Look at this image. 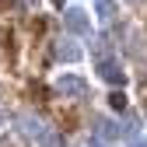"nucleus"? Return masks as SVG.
Here are the masks:
<instances>
[{
    "mask_svg": "<svg viewBox=\"0 0 147 147\" xmlns=\"http://www.w3.org/2000/svg\"><path fill=\"white\" fill-rule=\"evenodd\" d=\"M18 133H21V137H28V140H35V144H42L53 130H49V126H46V119L42 116H35V112H18Z\"/></svg>",
    "mask_w": 147,
    "mask_h": 147,
    "instance_id": "obj_1",
    "label": "nucleus"
},
{
    "mask_svg": "<svg viewBox=\"0 0 147 147\" xmlns=\"http://www.w3.org/2000/svg\"><path fill=\"white\" fill-rule=\"evenodd\" d=\"M63 28L70 32V35H91V11H84L81 4H70V7H63Z\"/></svg>",
    "mask_w": 147,
    "mask_h": 147,
    "instance_id": "obj_2",
    "label": "nucleus"
},
{
    "mask_svg": "<svg viewBox=\"0 0 147 147\" xmlns=\"http://www.w3.org/2000/svg\"><path fill=\"white\" fill-rule=\"evenodd\" d=\"M56 91L63 98H84L88 95V81L77 77V74H60L56 77Z\"/></svg>",
    "mask_w": 147,
    "mask_h": 147,
    "instance_id": "obj_3",
    "label": "nucleus"
},
{
    "mask_svg": "<svg viewBox=\"0 0 147 147\" xmlns=\"http://www.w3.org/2000/svg\"><path fill=\"white\" fill-rule=\"evenodd\" d=\"M95 137H102V140H119V137H126V123H119V119H109V116H98L95 119Z\"/></svg>",
    "mask_w": 147,
    "mask_h": 147,
    "instance_id": "obj_4",
    "label": "nucleus"
},
{
    "mask_svg": "<svg viewBox=\"0 0 147 147\" xmlns=\"http://www.w3.org/2000/svg\"><path fill=\"white\" fill-rule=\"evenodd\" d=\"M95 67H98V77H102V81H109V84H123V77H126L123 67H119V60H112V56L98 60Z\"/></svg>",
    "mask_w": 147,
    "mask_h": 147,
    "instance_id": "obj_5",
    "label": "nucleus"
},
{
    "mask_svg": "<svg viewBox=\"0 0 147 147\" xmlns=\"http://www.w3.org/2000/svg\"><path fill=\"white\" fill-rule=\"evenodd\" d=\"M56 56H60L63 63H77L84 53H81V46H74V42H60V46H56Z\"/></svg>",
    "mask_w": 147,
    "mask_h": 147,
    "instance_id": "obj_6",
    "label": "nucleus"
},
{
    "mask_svg": "<svg viewBox=\"0 0 147 147\" xmlns=\"http://www.w3.org/2000/svg\"><path fill=\"white\" fill-rule=\"evenodd\" d=\"M95 14L102 18V21H112V18L119 14V4L116 0H95Z\"/></svg>",
    "mask_w": 147,
    "mask_h": 147,
    "instance_id": "obj_7",
    "label": "nucleus"
},
{
    "mask_svg": "<svg viewBox=\"0 0 147 147\" xmlns=\"http://www.w3.org/2000/svg\"><path fill=\"white\" fill-rule=\"evenodd\" d=\"M109 109H112V112H126V95L123 91H112V95H109Z\"/></svg>",
    "mask_w": 147,
    "mask_h": 147,
    "instance_id": "obj_8",
    "label": "nucleus"
},
{
    "mask_svg": "<svg viewBox=\"0 0 147 147\" xmlns=\"http://www.w3.org/2000/svg\"><path fill=\"white\" fill-rule=\"evenodd\" d=\"M39 147H63V137H60V133H49V137H46Z\"/></svg>",
    "mask_w": 147,
    "mask_h": 147,
    "instance_id": "obj_9",
    "label": "nucleus"
},
{
    "mask_svg": "<svg viewBox=\"0 0 147 147\" xmlns=\"http://www.w3.org/2000/svg\"><path fill=\"white\" fill-rule=\"evenodd\" d=\"M88 147H112V144H109V140H102V137H95V133H91V137H88Z\"/></svg>",
    "mask_w": 147,
    "mask_h": 147,
    "instance_id": "obj_10",
    "label": "nucleus"
},
{
    "mask_svg": "<svg viewBox=\"0 0 147 147\" xmlns=\"http://www.w3.org/2000/svg\"><path fill=\"white\" fill-rule=\"evenodd\" d=\"M130 147H147V137H144V133H140V137H133V140H130Z\"/></svg>",
    "mask_w": 147,
    "mask_h": 147,
    "instance_id": "obj_11",
    "label": "nucleus"
},
{
    "mask_svg": "<svg viewBox=\"0 0 147 147\" xmlns=\"http://www.w3.org/2000/svg\"><path fill=\"white\" fill-rule=\"evenodd\" d=\"M0 123H4V112H0Z\"/></svg>",
    "mask_w": 147,
    "mask_h": 147,
    "instance_id": "obj_12",
    "label": "nucleus"
}]
</instances>
